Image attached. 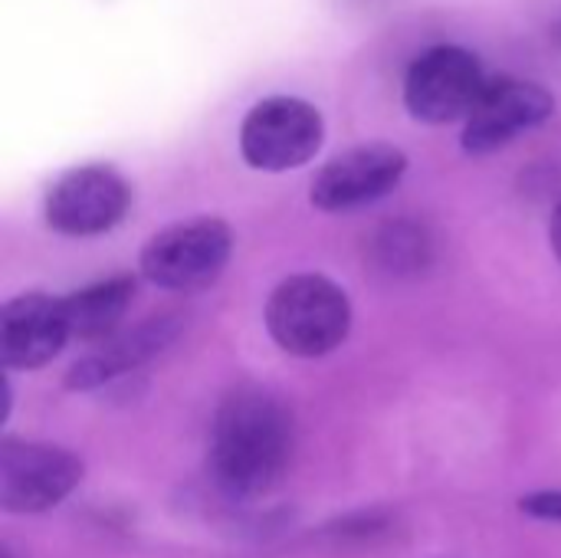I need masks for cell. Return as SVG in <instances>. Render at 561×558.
I'll return each mask as SVG.
<instances>
[{
    "instance_id": "5b68a950",
    "label": "cell",
    "mask_w": 561,
    "mask_h": 558,
    "mask_svg": "<svg viewBox=\"0 0 561 558\" xmlns=\"http://www.w3.org/2000/svg\"><path fill=\"white\" fill-rule=\"evenodd\" d=\"M230 250L233 234L224 220H184L151 237V243L141 250V273L161 289L194 293L224 273Z\"/></svg>"
},
{
    "instance_id": "30bf717a",
    "label": "cell",
    "mask_w": 561,
    "mask_h": 558,
    "mask_svg": "<svg viewBox=\"0 0 561 558\" xmlns=\"http://www.w3.org/2000/svg\"><path fill=\"white\" fill-rule=\"evenodd\" d=\"M69 339V322L62 299L53 296H20L0 312V362L3 368H36L46 365Z\"/></svg>"
},
{
    "instance_id": "52a82bcc",
    "label": "cell",
    "mask_w": 561,
    "mask_h": 558,
    "mask_svg": "<svg viewBox=\"0 0 561 558\" xmlns=\"http://www.w3.org/2000/svg\"><path fill=\"white\" fill-rule=\"evenodd\" d=\"M556 112L546 86L529 79H490L480 102L463 122V148L470 155H493L519 135L539 128Z\"/></svg>"
},
{
    "instance_id": "9c48e42d",
    "label": "cell",
    "mask_w": 561,
    "mask_h": 558,
    "mask_svg": "<svg viewBox=\"0 0 561 558\" xmlns=\"http://www.w3.org/2000/svg\"><path fill=\"white\" fill-rule=\"evenodd\" d=\"M128 201L131 191L115 168L85 164L53 184L46 197V220L66 237H95L125 217Z\"/></svg>"
},
{
    "instance_id": "8fae6325",
    "label": "cell",
    "mask_w": 561,
    "mask_h": 558,
    "mask_svg": "<svg viewBox=\"0 0 561 558\" xmlns=\"http://www.w3.org/2000/svg\"><path fill=\"white\" fill-rule=\"evenodd\" d=\"M131 296H135L131 276H112V280L92 283V286L66 296L62 309H66V322H69V339L105 342L118 329L125 309L131 306Z\"/></svg>"
},
{
    "instance_id": "8992f818",
    "label": "cell",
    "mask_w": 561,
    "mask_h": 558,
    "mask_svg": "<svg viewBox=\"0 0 561 558\" xmlns=\"http://www.w3.org/2000/svg\"><path fill=\"white\" fill-rule=\"evenodd\" d=\"M82 480V464L49 444H0V506L7 513H43L66 500Z\"/></svg>"
},
{
    "instance_id": "6da1fadb",
    "label": "cell",
    "mask_w": 561,
    "mask_h": 558,
    "mask_svg": "<svg viewBox=\"0 0 561 558\" xmlns=\"http://www.w3.org/2000/svg\"><path fill=\"white\" fill-rule=\"evenodd\" d=\"M293 457V421L286 408L256 388L230 395L210 428V477L237 500L266 497Z\"/></svg>"
},
{
    "instance_id": "4fadbf2b",
    "label": "cell",
    "mask_w": 561,
    "mask_h": 558,
    "mask_svg": "<svg viewBox=\"0 0 561 558\" xmlns=\"http://www.w3.org/2000/svg\"><path fill=\"white\" fill-rule=\"evenodd\" d=\"M552 247H556V253H559L561 260V201L559 207H556V214H552Z\"/></svg>"
},
{
    "instance_id": "277c9868",
    "label": "cell",
    "mask_w": 561,
    "mask_h": 558,
    "mask_svg": "<svg viewBox=\"0 0 561 558\" xmlns=\"http://www.w3.org/2000/svg\"><path fill=\"white\" fill-rule=\"evenodd\" d=\"M325 138L322 112L296 95L256 102L240 125V151L250 168L289 171L316 158Z\"/></svg>"
},
{
    "instance_id": "ba28073f",
    "label": "cell",
    "mask_w": 561,
    "mask_h": 558,
    "mask_svg": "<svg viewBox=\"0 0 561 558\" xmlns=\"http://www.w3.org/2000/svg\"><path fill=\"white\" fill-rule=\"evenodd\" d=\"M408 171L401 148L371 141L332 158L312 181V204L329 214H348L391 194Z\"/></svg>"
},
{
    "instance_id": "3957f363",
    "label": "cell",
    "mask_w": 561,
    "mask_h": 558,
    "mask_svg": "<svg viewBox=\"0 0 561 558\" xmlns=\"http://www.w3.org/2000/svg\"><path fill=\"white\" fill-rule=\"evenodd\" d=\"M483 62L473 49L457 43H437L424 49L404 76V105L417 122L450 125L467 122L486 89Z\"/></svg>"
},
{
    "instance_id": "7a4b0ae2",
    "label": "cell",
    "mask_w": 561,
    "mask_h": 558,
    "mask_svg": "<svg viewBox=\"0 0 561 558\" xmlns=\"http://www.w3.org/2000/svg\"><path fill=\"white\" fill-rule=\"evenodd\" d=\"M266 326L289 355L316 358L345 342L352 306L332 280L306 273L276 286L266 303Z\"/></svg>"
},
{
    "instance_id": "7c38bea8",
    "label": "cell",
    "mask_w": 561,
    "mask_h": 558,
    "mask_svg": "<svg viewBox=\"0 0 561 558\" xmlns=\"http://www.w3.org/2000/svg\"><path fill=\"white\" fill-rule=\"evenodd\" d=\"M523 513L539 520H559L561 523V493H533L523 500Z\"/></svg>"
}]
</instances>
